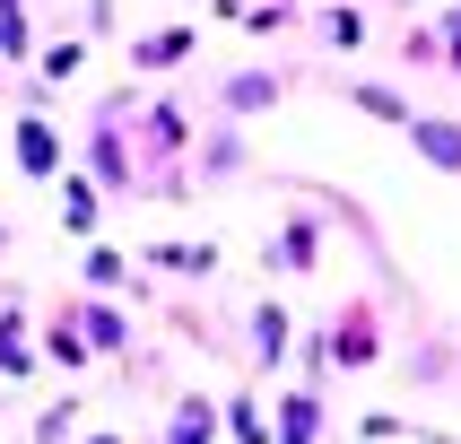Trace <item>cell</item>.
I'll return each mask as SVG.
<instances>
[{
  "mask_svg": "<svg viewBox=\"0 0 461 444\" xmlns=\"http://www.w3.org/2000/svg\"><path fill=\"white\" fill-rule=\"evenodd\" d=\"M410 140H418V157H427V166L461 175V122H410Z\"/></svg>",
  "mask_w": 461,
  "mask_h": 444,
  "instance_id": "obj_1",
  "label": "cell"
},
{
  "mask_svg": "<svg viewBox=\"0 0 461 444\" xmlns=\"http://www.w3.org/2000/svg\"><path fill=\"white\" fill-rule=\"evenodd\" d=\"M18 166H26V175H52V166H61V140H52V122H18Z\"/></svg>",
  "mask_w": 461,
  "mask_h": 444,
  "instance_id": "obj_2",
  "label": "cell"
},
{
  "mask_svg": "<svg viewBox=\"0 0 461 444\" xmlns=\"http://www.w3.org/2000/svg\"><path fill=\"white\" fill-rule=\"evenodd\" d=\"M157 270H175V279H209V270H218V253H209V244H157Z\"/></svg>",
  "mask_w": 461,
  "mask_h": 444,
  "instance_id": "obj_3",
  "label": "cell"
},
{
  "mask_svg": "<svg viewBox=\"0 0 461 444\" xmlns=\"http://www.w3.org/2000/svg\"><path fill=\"white\" fill-rule=\"evenodd\" d=\"M218 436V410L209 401H175V427H166V444H209Z\"/></svg>",
  "mask_w": 461,
  "mask_h": 444,
  "instance_id": "obj_4",
  "label": "cell"
},
{
  "mask_svg": "<svg viewBox=\"0 0 461 444\" xmlns=\"http://www.w3.org/2000/svg\"><path fill=\"white\" fill-rule=\"evenodd\" d=\"M313 427H322V401H313V392H287V401H279V436H287V444H305Z\"/></svg>",
  "mask_w": 461,
  "mask_h": 444,
  "instance_id": "obj_5",
  "label": "cell"
},
{
  "mask_svg": "<svg viewBox=\"0 0 461 444\" xmlns=\"http://www.w3.org/2000/svg\"><path fill=\"white\" fill-rule=\"evenodd\" d=\"M253 358H261V366H279V358H287V313H279V305H261V313H253Z\"/></svg>",
  "mask_w": 461,
  "mask_h": 444,
  "instance_id": "obj_6",
  "label": "cell"
},
{
  "mask_svg": "<svg viewBox=\"0 0 461 444\" xmlns=\"http://www.w3.org/2000/svg\"><path fill=\"white\" fill-rule=\"evenodd\" d=\"M78 322H87V349H122V340H131V322H122L113 305H87Z\"/></svg>",
  "mask_w": 461,
  "mask_h": 444,
  "instance_id": "obj_7",
  "label": "cell"
},
{
  "mask_svg": "<svg viewBox=\"0 0 461 444\" xmlns=\"http://www.w3.org/2000/svg\"><path fill=\"white\" fill-rule=\"evenodd\" d=\"M227 427H235V444H270V418H261V401H227Z\"/></svg>",
  "mask_w": 461,
  "mask_h": 444,
  "instance_id": "obj_8",
  "label": "cell"
},
{
  "mask_svg": "<svg viewBox=\"0 0 461 444\" xmlns=\"http://www.w3.org/2000/svg\"><path fill=\"white\" fill-rule=\"evenodd\" d=\"M348 96H357L366 113H384V122H401V131H410V104L392 96V87H348Z\"/></svg>",
  "mask_w": 461,
  "mask_h": 444,
  "instance_id": "obj_9",
  "label": "cell"
},
{
  "mask_svg": "<svg viewBox=\"0 0 461 444\" xmlns=\"http://www.w3.org/2000/svg\"><path fill=\"white\" fill-rule=\"evenodd\" d=\"M61 201H70V209H61V218H70V235H87V227H96V192H87V183H70Z\"/></svg>",
  "mask_w": 461,
  "mask_h": 444,
  "instance_id": "obj_10",
  "label": "cell"
},
{
  "mask_svg": "<svg viewBox=\"0 0 461 444\" xmlns=\"http://www.w3.org/2000/svg\"><path fill=\"white\" fill-rule=\"evenodd\" d=\"M87 279H96V287H122V279H131V261H122V253H104V244H96V253H87Z\"/></svg>",
  "mask_w": 461,
  "mask_h": 444,
  "instance_id": "obj_11",
  "label": "cell"
},
{
  "mask_svg": "<svg viewBox=\"0 0 461 444\" xmlns=\"http://www.w3.org/2000/svg\"><path fill=\"white\" fill-rule=\"evenodd\" d=\"M44 349H52V358H61V366H78V358H87V340H78L70 322H52V331H44Z\"/></svg>",
  "mask_w": 461,
  "mask_h": 444,
  "instance_id": "obj_12",
  "label": "cell"
},
{
  "mask_svg": "<svg viewBox=\"0 0 461 444\" xmlns=\"http://www.w3.org/2000/svg\"><path fill=\"white\" fill-rule=\"evenodd\" d=\"M183 52H192V35H157V44H140V61H149V70H166V61H183Z\"/></svg>",
  "mask_w": 461,
  "mask_h": 444,
  "instance_id": "obj_13",
  "label": "cell"
},
{
  "mask_svg": "<svg viewBox=\"0 0 461 444\" xmlns=\"http://www.w3.org/2000/svg\"><path fill=\"white\" fill-rule=\"evenodd\" d=\"M279 261H287V270H305V261H313V227H287L279 235Z\"/></svg>",
  "mask_w": 461,
  "mask_h": 444,
  "instance_id": "obj_14",
  "label": "cell"
},
{
  "mask_svg": "<svg viewBox=\"0 0 461 444\" xmlns=\"http://www.w3.org/2000/svg\"><path fill=\"white\" fill-rule=\"evenodd\" d=\"M270 96H279L270 78H235V87H227V104H244V113H253V104H270Z\"/></svg>",
  "mask_w": 461,
  "mask_h": 444,
  "instance_id": "obj_15",
  "label": "cell"
},
{
  "mask_svg": "<svg viewBox=\"0 0 461 444\" xmlns=\"http://www.w3.org/2000/svg\"><path fill=\"white\" fill-rule=\"evenodd\" d=\"M453 70H461V26H453Z\"/></svg>",
  "mask_w": 461,
  "mask_h": 444,
  "instance_id": "obj_16",
  "label": "cell"
},
{
  "mask_svg": "<svg viewBox=\"0 0 461 444\" xmlns=\"http://www.w3.org/2000/svg\"><path fill=\"white\" fill-rule=\"evenodd\" d=\"M96 444H122V436H96Z\"/></svg>",
  "mask_w": 461,
  "mask_h": 444,
  "instance_id": "obj_17",
  "label": "cell"
}]
</instances>
